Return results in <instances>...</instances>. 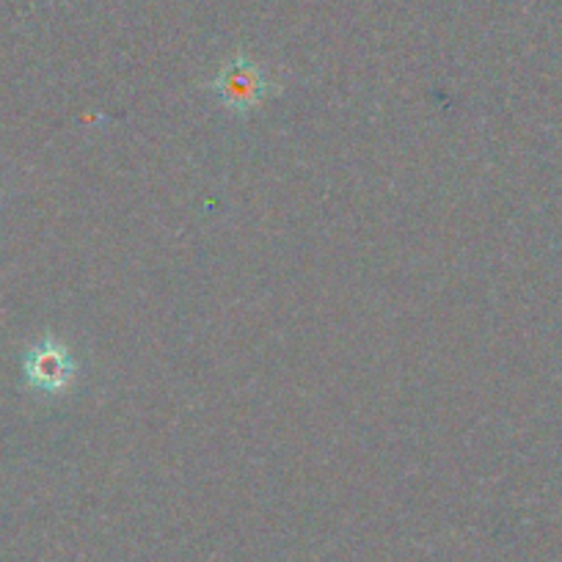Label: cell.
Listing matches in <instances>:
<instances>
[{
  "mask_svg": "<svg viewBox=\"0 0 562 562\" xmlns=\"http://www.w3.org/2000/svg\"><path fill=\"white\" fill-rule=\"evenodd\" d=\"M23 370L29 386L45 394H64L75 383V375H78V364H75L67 345L53 337L42 339L40 345L29 350Z\"/></svg>",
  "mask_w": 562,
  "mask_h": 562,
  "instance_id": "obj_2",
  "label": "cell"
},
{
  "mask_svg": "<svg viewBox=\"0 0 562 562\" xmlns=\"http://www.w3.org/2000/svg\"><path fill=\"white\" fill-rule=\"evenodd\" d=\"M213 91L232 113H248L268 100L273 83L259 64H254L246 53H237L218 69Z\"/></svg>",
  "mask_w": 562,
  "mask_h": 562,
  "instance_id": "obj_1",
  "label": "cell"
}]
</instances>
